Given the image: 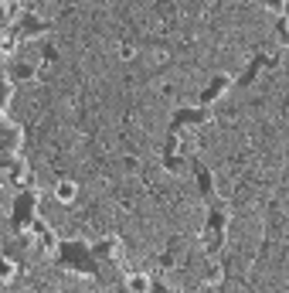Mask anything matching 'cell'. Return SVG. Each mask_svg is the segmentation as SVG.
I'll return each instance as SVG.
<instances>
[{"instance_id":"3","label":"cell","mask_w":289,"mask_h":293,"mask_svg":"<svg viewBox=\"0 0 289 293\" xmlns=\"http://www.w3.org/2000/svg\"><path fill=\"white\" fill-rule=\"evenodd\" d=\"M14 276V263L10 259H0V280H10Z\"/></svg>"},{"instance_id":"1","label":"cell","mask_w":289,"mask_h":293,"mask_svg":"<svg viewBox=\"0 0 289 293\" xmlns=\"http://www.w3.org/2000/svg\"><path fill=\"white\" fill-rule=\"evenodd\" d=\"M55 191H58V198H61V201H72L78 188H75V181H58V188H55Z\"/></svg>"},{"instance_id":"2","label":"cell","mask_w":289,"mask_h":293,"mask_svg":"<svg viewBox=\"0 0 289 293\" xmlns=\"http://www.w3.org/2000/svg\"><path fill=\"white\" fill-rule=\"evenodd\" d=\"M146 290H150L146 276H130V293H146Z\"/></svg>"}]
</instances>
